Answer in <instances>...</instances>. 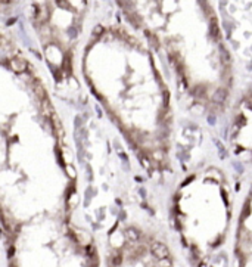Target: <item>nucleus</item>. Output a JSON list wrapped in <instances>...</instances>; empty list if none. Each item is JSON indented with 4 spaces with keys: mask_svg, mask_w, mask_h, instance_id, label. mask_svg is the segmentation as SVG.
I'll list each match as a JSON object with an SVG mask.
<instances>
[{
    "mask_svg": "<svg viewBox=\"0 0 252 267\" xmlns=\"http://www.w3.org/2000/svg\"><path fill=\"white\" fill-rule=\"evenodd\" d=\"M10 68H12V71H15V73H22V71H25V68H27V62L25 61H22V59H10Z\"/></svg>",
    "mask_w": 252,
    "mask_h": 267,
    "instance_id": "1",
    "label": "nucleus"
},
{
    "mask_svg": "<svg viewBox=\"0 0 252 267\" xmlns=\"http://www.w3.org/2000/svg\"><path fill=\"white\" fill-rule=\"evenodd\" d=\"M226 97H227V92H226V89H218L217 92L212 95V101L215 103H224Z\"/></svg>",
    "mask_w": 252,
    "mask_h": 267,
    "instance_id": "2",
    "label": "nucleus"
},
{
    "mask_svg": "<svg viewBox=\"0 0 252 267\" xmlns=\"http://www.w3.org/2000/svg\"><path fill=\"white\" fill-rule=\"evenodd\" d=\"M34 90H35V95L41 99V101H46L47 99V95H46V90H44V87L40 84V83H37L34 86Z\"/></svg>",
    "mask_w": 252,
    "mask_h": 267,
    "instance_id": "3",
    "label": "nucleus"
},
{
    "mask_svg": "<svg viewBox=\"0 0 252 267\" xmlns=\"http://www.w3.org/2000/svg\"><path fill=\"white\" fill-rule=\"evenodd\" d=\"M211 33H212L214 39L215 40H220V31H218V27L215 22H212V25H211Z\"/></svg>",
    "mask_w": 252,
    "mask_h": 267,
    "instance_id": "4",
    "label": "nucleus"
},
{
    "mask_svg": "<svg viewBox=\"0 0 252 267\" xmlns=\"http://www.w3.org/2000/svg\"><path fill=\"white\" fill-rule=\"evenodd\" d=\"M103 33V27H100V25H96L94 28H93V34L96 35H100Z\"/></svg>",
    "mask_w": 252,
    "mask_h": 267,
    "instance_id": "5",
    "label": "nucleus"
},
{
    "mask_svg": "<svg viewBox=\"0 0 252 267\" xmlns=\"http://www.w3.org/2000/svg\"><path fill=\"white\" fill-rule=\"evenodd\" d=\"M168 102H170V95H168V92H165V95H164V103H165V106H168Z\"/></svg>",
    "mask_w": 252,
    "mask_h": 267,
    "instance_id": "6",
    "label": "nucleus"
}]
</instances>
